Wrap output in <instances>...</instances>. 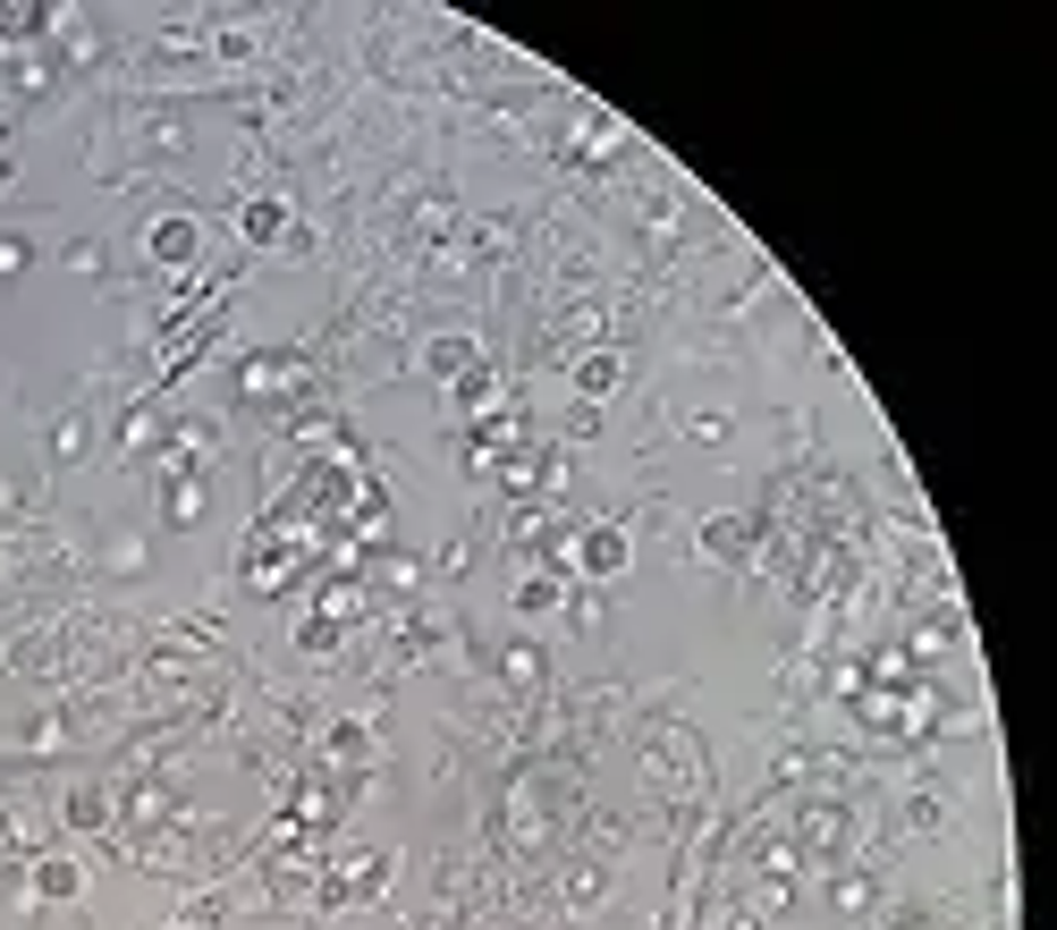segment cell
Masks as SVG:
<instances>
[{
    "mask_svg": "<svg viewBox=\"0 0 1057 930\" xmlns=\"http://www.w3.org/2000/svg\"><path fill=\"white\" fill-rule=\"evenodd\" d=\"M203 516V482H169V525H195Z\"/></svg>",
    "mask_w": 1057,
    "mask_h": 930,
    "instance_id": "obj_11",
    "label": "cell"
},
{
    "mask_svg": "<svg viewBox=\"0 0 1057 930\" xmlns=\"http://www.w3.org/2000/svg\"><path fill=\"white\" fill-rule=\"evenodd\" d=\"M702 550H711V558H736V550H745V525H736V516H720V525L702 533Z\"/></svg>",
    "mask_w": 1057,
    "mask_h": 930,
    "instance_id": "obj_12",
    "label": "cell"
},
{
    "mask_svg": "<svg viewBox=\"0 0 1057 930\" xmlns=\"http://www.w3.org/2000/svg\"><path fill=\"white\" fill-rule=\"evenodd\" d=\"M567 558H576L584 575H618V567H626V533H618V525H593V533H576V542H567Z\"/></svg>",
    "mask_w": 1057,
    "mask_h": 930,
    "instance_id": "obj_1",
    "label": "cell"
},
{
    "mask_svg": "<svg viewBox=\"0 0 1057 930\" xmlns=\"http://www.w3.org/2000/svg\"><path fill=\"white\" fill-rule=\"evenodd\" d=\"M457 406H465V415H491V406H500V382H491V373H465V382H457Z\"/></svg>",
    "mask_w": 1057,
    "mask_h": 930,
    "instance_id": "obj_10",
    "label": "cell"
},
{
    "mask_svg": "<svg viewBox=\"0 0 1057 930\" xmlns=\"http://www.w3.org/2000/svg\"><path fill=\"white\" fill-rule=\"evenodd\" d=\"M195 245H203V229H195V220H178V212L145 229V254H153V263H169V271H178V263H195Z\"/></svg>",
    "mask_w": 1057,
    "mask_h": 930,
    "instance_id": "obj_2",
    "label": "cell"
},
{
    "mask_svg": "<svg viewBox=\"0 0 1057 930\" xmlns=\"http://www.w3.org/2000/svg\"><path fill=\"white\" fill-rule=\"evenodd\" d=\"M516 609H525V618L558 609V575H525V584H516Z\"/></svg>",
    "mask_w": 1057,
    "mask_h": 930,
    "instance_id": "obj_8",
    "label": "cell"
},
{
    "mask_svg": "<svg viewBox=\"0 0 1057 930\" xmlns=\"http://www.w3.org/2000/svg\"><path fill=\"white\" fill-rule=\"evenodd\" d=\"M76 888H85V863H60V855H51V863H34V897H51V906H69Z\"/></svg>",
    "mask_w": 1057,
    "mask_h": 930,
    "instance_id": "obj_4",
    "label": "cell"
},
{
    "mask_svg": "<svg viewBox=\"0 0 1057 930\" xmlns=\"http://www.w3.org/2000/svg\"><path fill=\"white\" fill-rule=\"evenodd\" d=\"M804 846H813V855H838L846 846V804H813L804 812Z\"/></svg>",
    "mask_w": 1057,
    "mask_h": 930,
    "instance_id": "obj_3",
    "label": "cell"
},
{
    "mask_svg": "<svg viewBox=\"0 0 1057 930\" xmlns=\"http://www.w3.org/2000/svg\"><path fill=\"white\" fill-rule=\"evenodd\" d=\"M238 229H245L254 245H271L280 229H289V212H280V203H245V212H238Z\"/></svg>",
    "mask_w": 1057,
    "mask_h": 930,
    "instance_id": "obj_7",
    "label": "cell"
},
{
    "mask_svg": "<svg viewBox=\"0 0 1057 930\" xmlns=\"http://www.w3.org/2000/svg\"><path fill=\"white\" fill-rule=\"evenodd\" d=\"M829 897H838V913H864V906H871V880H864V871H846Z\"/></svg>",
    "mask_w": 1057,
    "mask_h": 930,
    "instance_id": "obj_14",
    "label": "cell"
},
{
    "mask_svg": "<svg viewBox=\"0 0 1057 930\" xmlns=\"http://www.w3.org/2000/svg\"><path fill=\"white\" fill-rule=\"evenodd\" d=\"M69 829H111V795H69Z\"/></svg>",
    "mask_w": 1057,
    "mask_h": 930,
    "instance_id": "obj_9",
    "label": "cell"
},
{
    "mask_svg": "<svg viewBox=\"0 0 1057 930\" xmlns=\"http://www.w3.org/2000/svg\"><path fill=\"white\" fill-rule=\"evenodd\" d=\"M25 263H34V245H25V238H0V280H18Z\"/></svg>",
    "mask_w": 1057,
    "mask_h": 930,
    "instance_id": "obj_15",
    "label": "cell"
},
{
    "mask_svg": "<svg viewBox=\"0 0 1057 930\" xmlns=\"http://www.w3.org/2000/svg\"><path fill=\"white\" fill-rule=\"evenodd\" d=\"M51 449H60V457H76V449H85V415H69V424L51 431Z\"/></svg>",
    "mask_w": 1057,
    "mask_h": 930,
    "instance_id": "obj_16",
    "label": "cell"
},
{
    "mask_svg": "<svg viewBox=\"0 0 1057 930\" xmlns=\"http://www.w3.org/2000/svg\"><path fill=\"white\" fill-rule=\"evenodd\" d=\"M618 373H626V364L601 347V356H584V364H576V389H584V398H609V389H618Z\"/></svg>",
    "mask_w": 1057,
    "mask_h": 930,
    "instance_id": "obj_6",
    "label": "cell"
},
{
    "mask_svg": "<svg viewBox=\"0 0 1057 930\" xmlns=\"http://www.w3.org/2000/svg\"><path fill=\"white\" fill-rule=\"evenodd\" d=\"M423 364H432V373H440V382H449V373H457V382H465V373H474V338H432V347H423Z\"/></svg>",
    "mask_w": 1057,
    "mask_h": 930,
    "instance_id": "obj_5",
    "label": "cell"
},
{
    "mask_svg": "<svg viewBox=\"0 0 1057 930\" xmlns=\"http://www.w3.org/2000/svg\"><path fill=\"white\" fill-rule=\"evenodd\" d=\"M507 686H542V651H533V644L507 651Z\"/></svg>",
    "mask_w": 1057,
    "mask_h": 930,
    "instance_id": "obj_13",
    "label": "cell"
}]
</instances>
